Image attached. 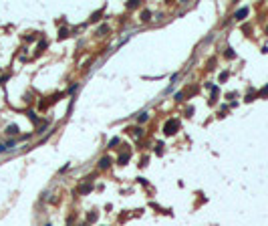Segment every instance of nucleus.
<instances>
[{
  "instance_id": "14",
  "label": "nucleus",
  "mask_w": 268,
  "mask_h": 226,
  "mask_svg": "<svg viewBox=\"0 0 268 226\" xmlns=\"http://www.w3.org/2000/svg\"><path fill=\"white\" fill-rule=\"evenodd\" d=\"M97 216H99L97 212H91V214H89V222H93V220H97Z\"/></svg>"
},
{
  "instance_id": "9",
  "label": "nucleus",
  "mask_w": 268,
  "mask_h": 226,
  "mask_svg": "<svg viewBox=\"0 0 268 226\" xmlns=\"http://www.w3.org/2000/svg\"><path fill=\"white\" fill-rule=\"evenodd\" d=\"M67 36H69V30L67 28H60L59 30V39H67Z\"/></svg>"
},
{
  "instance_id": "16",
  "label": "nucleus",
  "mask_w": 268,
  "mask_h": 226,
  "mask_svg": "<svg viewBox=\"0 0 268 226\" xmlns=\"http://www.w3.org/2000/svg\"><path fill=\"white\" fill-rule=\"evenodd\" d=\"M174 99H175V101H181V99H183V93H181V91H180V93H175Z\"/></svg>"
},
{
  "instance_id": "23",
  "label": "nucleus",
  "mask_w": 268,
  "mask_h": 226,
  "mask_svg": "<svg viewBox=\"0 0 268 226\" xmlns=\"http://www.w3.org/2000/svg\"><path fill=\"white\" fill-rule=\"evenodd\" d=\"M81 226H87V224H81Z\"/></svg>"
},
{
  "instance_id": "6",
  "label": "nucleus",
  "mask_w": 268,
  "mask_h": 226,
  "mask_svg": "<svg viewBox=\"0 0 268 226\" xmlns=\"http://www.w3.org/2000/svg\"><path fill=\"white\" fill-rule=\"evenodd\" d=\"M141 20H143V22L151 20V12H149V10H143V12H141Z\"/></svg>"
},
{
  "instance_id": "7",
  "label": "nucleus",
  "mask_w": 268,
  "mask_h": 226,
  "mask_svg": "<svg viewBox=\"0 0 268 226\" xmlns=\"http://www.w3.org/2000/svg\"><path fill=\"white\" fill-rule=\"evenodd\" d=\"M26 115H28V119L32 121V123H39V117H36V113H34V111H28Z\"/></svg>"
},
{
  "instance_id": "18",
  "label": "nucleus",
  "mask_w": 268,
  "mask_h": 226,
  "mask_svg": "<svg viewBox=\"0 0 268 226\" xmlns=\"http://www.w3.org/2000/svg\"><path fill=\"white\" fill-rule=\"evenodd\" d=\"M260 95H262V97H266V95H268V85H266V87H264V89L260 91Z\"/></svg>"
},
{
  "instance_id": "5",
  "label": "nucleus",
  "mask_w": 268,
  "mask_h": 226,
  "mask_svg": "<svg viewBox=\"0 0 268 226\" xmlns=\"http://www.w3.org/2000/svg\"><path fill=\"white\" fill-rule=\"evenodd\" d=\"M18 131H20L18 125H8V127H6V133H8V135H18Z\"/></svg>"
},
{
  "instance_id": "19",
  "label": "nucleus",
  "mask_w": 268,
  "mask_h": 226,
  "mask_svg": "<svg viewBox=\"0 0 268 226\" xmlns=\"http://www.w3.org/2000/svg\"><path fill=\"white\" fill-rule=\"evenodd\" d=\"M6 149H8V146H6V143H0V153H2V152H6Z\"/></svg>"
},
{
  "instance_id": "24",
  "label": "nucleus",
  "mask_w": 268,
  "mask_h": 226,
  "mask_svg": "<svg viewBox=\"0 0 268 226\" xmlns=\"http://www.w3.org/2000/svg\"><path fill=\"white\" fill-rule=\"evenodd\" d=\"M47 226H51V224H47Z\"/></svg>"
},
{
  "instance_id": "20",
  "label": "nucleus",
  "mask_w": 268,
  "mask_h": 226,
  "mask_svg": "<svg viewBox=\"0 0 268 226\" xmlns=\"http://www.w3.org/2000/svg\"><path fill=\"white\" fill-rule=\"evenodd\" d=\"M133 131H135V135H137V137H141V135H143V131H141L139 127H137V129H133Z\"/></svg>"
},
{
  "instance_id": "8",
  "label": "nucleus",
  "mask_w": 268,
  "mask_h": 226,
  "mask_svg": "<svg viewBox=\"0 0 268 226\" xmlns=\"http://www.w3.org/2000/svg\"><path fill=\"white\" fill-rule=\"evenodd\" d=\"M79 192H81V194H89V192H91V186H89V184H85V186L79 188Z\"/></svg>"
},
{
  "instance_id": "15",
  "label": "nucleus",
  "mask_w": 268,
  "mask_h": 226,
  "mask_svg": "<svg viewBox=\"0 0 268 226\" xmlns=\"http://www.w3.org/2000/svg\"><path fill=\"white\" fill-rule=\"evenodd\" d=\"M107 30H109V27H107V24H103V27L99 28V34H105V33H107Z\"/></svg>"
},
{
  "instance_id": "10",
  "label": "nucleus",
  "mask_w": 268,
  "mask_h": 226,
  "mask_svg": "<svg viewBox=\"0 0 268 226\" xmlns=\"http://www.w3.org/2000/svg\"><path fill=\"white\" fill-rule=\"evenodd\" d=\"M147 117H149V115H147L145 111H143V113H139V117H137V121H139V123H143V121H147Z\"/></svg>"
},
{
  "instance_id": "13",
  "label": "nucleus",
  "mask_w": 268,
  "mask_h": 226,
  "mask_svg": "<svg viewBox=\"0 0 268 226\" xmlns=\"http://www.w3.org/2000/svg\"><path fill=\"white\" fill-rule=\"evenodd\" d=\"M226 57H228V59H234V57H236V53L232 51V49H226Z\"/></svg>"
},
{
  "instance_id": "11",
  "label": "nucleus",
  "mask_w": 268,
  "mask_h": 226,
  "mask_svg": "<svg viewBox=\"0 0 268 226\" xmlns=\"http://www.w3.org/2000/svg\"><path fill=\"white\" fill-rule=\"evenodd\" d=\"M135 6H139V0H129L127 2V8H135Z\"/></svg>"
},
{
  "instance_id": "3",
  "label": "nucleus",
  "mask_w": 268,
  "mask_h": 226,
  "mask_svg": "<svg viewBox=\"0 0 268 226\" xmlns=\"http://www.w3.org/2000/svg\"><path fill=\"white\" fill-rule=\"evenodd\" d=\"M109 166H111V158H109V155L101 158V162H99V168H101V170H107Z\"/></svg>"
},
{
  "instance_id": "12",
  "label": "nucleus",
  "mask_w": 268,
  "mask_h": 226,
  "mask_svg": "<svg viewBox=\"0 0 268 226\" xmlns=\"http://www.w3.org/2000/svg\"><path fill=\"white\" fill-rule=\"evenodd\" d=\"M155 153H157V155L163 153V143H157V146H155Z\"/></svg>"
},
{
  "instance_id": "21",
  "label": "nucleus",
  "mask_w": 268,
  "mask_h": 226,
  "mask_svg": "<svg viewBox=\"0 0 268 226\" xmlns=\"http://www.w3.org/2000/svg\"><path fill=\"white\" fill-rule=\"evenodd\" d=\"M99 16H101V10H99V12H95L93 16H91V18H93V20H99Z\"/></svg>"
},
{
  "instance_id": "22",
  "label": "nucleus",
  "mask_w": 268,
  "mask_h": 226,
  "mask_svg": "<svg viewBox=\"0 0 268 226\" xmlns=\"http://www.w3.org/2000/svg\"><path fill=\"white\" fill-rule=\"evenodd\" d=\"M266 34H268V27H266Z\"/></svg>"
},
{
  "instance_id": "1",
  "label": "nucleus",
  "mask_w": 268,
  "mask_h": 226,
  "mask_svg": "<svg viewBox=\"0 0 268 226\" xmlns=\"http://www.w3.org/2000/svg\"><path fill=\"white\" fill-rule=\"evenodd\" d=\"M177 129H180V121L174 119V117H171V119H168L165 123H163V133H165V135H174Z\"/></svg>"
},
{
  "instance_id": "4",
  "label": "nucleus",
  "mask_w": 268,
  "mask_h": 226,
  "mask_svg": "<svg viewBox=\"0 0 268 226\" xmlns=\"http://www.w3.org/2000/svg\"><path fill=\"white\" fill-rule=\"evenodd\" d=\"M129 158H131V153H129V152H123V153L119 155V160H117V162L123 166V164H127V162H129Z\"/></svg>"
},
{
  "instance_id": "17",
  "label": "nucleus",
  "mask_w": 268,
  "mask_h": 226,
  "mask_svg": "<svg viewBox=\"0 0 268 226\" xmlns=\"http://www.w3.org/2000/svg\"><path fill=\"white\" fill-rule=\"evenodd\" d=\"M228 79V73H226V71H224V73H220V81H226Z\"/></svg>"
},
{
  "instance_id": "2",
  "label": "nucleus",
  "mask_w": 268,
  "mask_h": 226,
  "mask_svg": "<svg viewBox=\"0 0 268 226\" xmlns=\"http://www.w3.org/2000/svg\"><path fill=\"white\" fill-rule=\"evenodd\" d=\"M246 16H248V8H246V6H244V8H240V10H238V12L234 14V18H236V20H244Z\"/></svg>"
}]
</instances>
